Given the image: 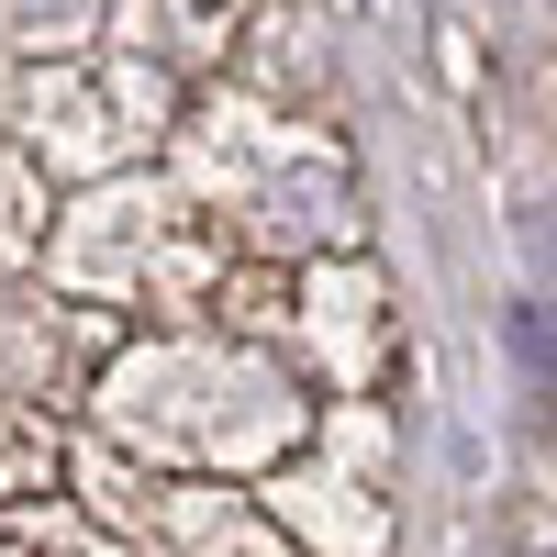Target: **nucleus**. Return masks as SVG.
<instances>
[{"mask_svg": "<svg viewBox=\"0 0 557 557\" xmlns=\"http://www.w3.org/2000/svg\"><path fill=\"white\" fill-rule=\"evenodd\" d=\"M502 335H513V357H524V380L557 401V312L546 301H513V323H502Z\"/></svg>", "mask_w": 557, "mask_h": 557, "instance_id": "1", "label": "nucleus"}, {"mask_svg": "<svg viewBox=\"0 0 557 557\" xmlns=\"http://www.w3.org/2000/svg\"><path fill=\"white\" fill-rule=\"evenodd\" d=\"M12 12H23V34H78L101 0H12Z\"/></svg>", "mask_w": 557, "mask_h": 557, "instance_id": "2", "label": "nucleus"}, {"mask_svg": "<svg viewBox=\"0 0 557 557\" xmlns=\"http://www.w3.org/2000/svg\"><path fill=\"white\" fill-rule=\"evenodd\" d=\"M190 12H246V0H190Z\"/></svg>", "mask_w": 557, "mask_h": 557, "instance_id": "3", "label": "nucleus"}, {"mask_svg": "<svg viewBox=\"0 0 557 557\" xmlns=\"http://www.w3.org/2000/svg\"><path fill=\"white\" fill-rule=\"evenodd\" d=\"M546 557H557V546H546Z\"/></svg>", "mask_w": 557, "mask_h": 557, "instance_id": "4", "label": "nucleus"}]
</instances>
